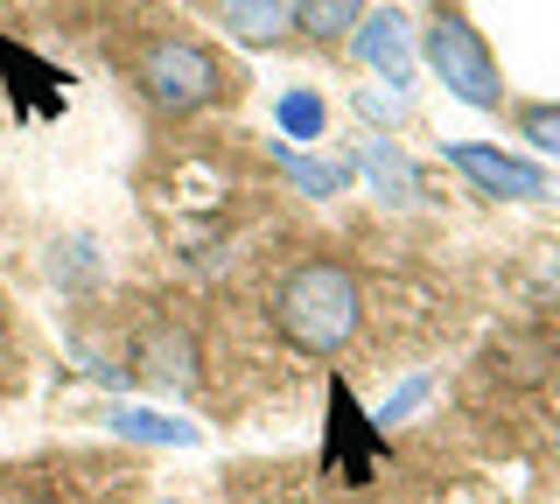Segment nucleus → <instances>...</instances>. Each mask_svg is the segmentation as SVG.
<instances>
[{
  "label": "nucleus",
  "mask_w": 560,
  "mask_h": 504,
  "mask_svg": "<svg viewBox=\"0 0 560 504\" xmlns=\"http://www.w3.org/2000/svg\"><path fill=\"white\" fill-rule=\"evenodd\" d=\"M364 323V288L343 259H302L273 288V329L308 358H337Z\"/></svg>",
  "instance_id": "f257e3e1"
},
{
  "label": "nucleus",
  "mask_w": 560,
  "mask_h": 504,
  "mask_svg": "<svg viewBox=\"0 0 560 504\" xmlns=\"http://www.w3.org/2000/svg\"><path fill=\"white\" fill-rule=\"evenodd\" d=\"M420 57H428V71L448 84L463 106H477V113H490V106H504V78H498V57H490V43L477 36V22H469L463 8H434V22L420 28Z\"/></svg>",
  "instance_id": "f03ea898"
},
{
  "label": "nucleus",
  "mask_w": 560,
  "mask_h": 504,
  "mask_svg": "<svg viewBox=\"0 0 560 504\" xmlns=\"http://www.w3.org/2000/svg\"><path fill=\"white\" fill-rule=\"evenodd\" d=\"M140 92H148V106H162V113H197V106H210V98L224 92V63L189 36H162V43H148V57H140Z\"/></svg>",
  "instance_id": "7ed1b4c3"
},
{
  "label": "nucleus",
  "mask_w": 560,
  "mask_h": 504,
  "mask_svg": "<svg viewBox=\"0 0 560 504\" xmlns=\"http://www.w3.org/2000/svg\"><path fill=\"white\" fill-rule=\"evenodd\" d=\"M448 162L463 168L483 197H504V203H533V197H547V189H553L539 162H518V154L483 148V141H448Z\"/></svg>",
  "instance_id": "20e7f679"
},
{
  "label": "nucleus",
  "mask_w": 560,
  "mask_h": 504,
  "mask_svg": "<svg viewBox=\"0 0 560 504\" xmlns=\"http://www.w3.org/2000/svg\"><path fill=\"white\" fill-rule=\"evenodd\" d=\"M133 364H140V378H148L154 392H189L197 386V337H189L183 323H154L148 337H140Z\"/></svg>",
  "instance_id": "39448f33"
},
{
  "label": "nucleus",
  "mask_w": 560,
  "mask_h": 504,
  "mask_svg": "<svg viewBox=\"0 0 560 504\" xmlns=\"http://www.w3.org/2000/svg\"><path fill=\"white\" fill-rule=\"evenodd\" d=\"M358 57L372 63V71H385L393 84H407L413 57H420V43H413V22H407L399 8H378V14H364V22H358Z\"/></svg>",
  "instance_id": "423d86ee"
},
{
  "label": "nucleus",
  "mask_w": 560,
  "mask_h": 504,
  "mask_svg": "<svg viewBox=\"0 0 560 504\" xmlns=\"http://www.w3.org/2000/svg\"><path fill=\"white\" fill-rule=\"evenodd\" d=\"M224 36L245 49H273L294 28V0H224Z\"/></svg>",
  "instance_id": "0eeeda50"
},
{
  "label": "nucleus",
  "mask_w": 560,
  "mask_h": 504,
  "mask_svg": "<svg viewBox=\"0 0 560 504\" xmlns=\"http://www.w3.org/2000/svg\"><path fill=\"white\" fill-rule=\"evenodd\" d=\"M273 162H280V176L302 189V197H343L350 176H358L350 162H315V154H302L294 141H273Z\"/></svg>",
  "instance_id": "6e6552de"
},
{
  "label": "nucleus",
  "mask_w": 560,
  "mask_h": 504,
  "mask_svg": "<svg viewBox=\"0 0 560 504\" xmlns=\"http://www.w3.org/2000/svg\"><path fill=\"white\" fill-rule=\"evenodd\" d=\"M364 176H372V189H378V197H393V203H420V197H428V183H420V168L407 162V154H399L393 141H372V148H364Z\"/></svg>",
  "instance_id": "1a4fd4ad"
},
{
  "label": "nucleus",
  "mask_w": 560,
  "mask_h": 504,
  "mask_svg": "<svg viewBox=\"0 0 560 504\" xmlns=\"http://www.w3.org/2000/svg\"><path fill=\"white\" fill-rule=\"evenodd\" d=\"M113 434L154 442V448H197V427L189 421H168V413H148V407H113Z\"/></svg>",
  "instance_id": "9d476101"
},
{
  "label": "nucleus",
  "mask_w": 560,
  "mask_h": 504,
  "mask_svg": "<svg viewBox=\"0 0 560 504\" xmlns=\"http://www.w3.org/2000/svg\"><path fill=\"white\" fill-rule=\"evenodd\" d=\"M358 22H364V0H294V28L315 43L358 36Z\"/></svg>",
  "instance_id": "9b49d317"
},
{
  "label": "nucleus",
  "mask_w": 560,
  "mask_h": 504,
  "mask_svg": "<svg viewBox=\"0 0 560 504\" xmlns=\"http://www.w3.org/2000/svg\"><path fill=\"white\" fill-rule=\"evenodd\" d=\"M280 141H315L323 133V119H329V106L315 92H280Z\"/></svg>",
  "instance_id": "f8f14e48"
},
{
  "label": "nucleus",
  "mask_w": 560,
  "mask_h": 504,
  "mask_svg": "<svg viewBox=\"0 0 560 504\" xmlns=\"http://www.w3.org/2000/svg\"><path fill=\"white\" fill-rule=\"evenodd\" d=\"M518 133H525L539 154H553V162H560V106H525V113H518Z\"/></svg>",
  "instance_id": "ddd939ff"
},
{
  "label": "nucleus",
  "mask_w": 560,
  "mask_h": 504,
  "mask_svg": "<svg viewBox=\"0 0 560 504\" xmlns=\"http://www.w3.org/2000/svg\"><path fill=\"white\" fill-rule=\"evenodd\" d=\"M428 392H434V378H428V372H413V378H407L399 392H385V407L372 413V427H393V421H407V413H413V407H420Z\"/></svg>",
  "instance_id": "4468645a"
},
{
  "label": "nucleus",
  "mask_w": 560,
  "mask_h": 504,
  "mask_svg": "<svg viewBox=\"0 0 560 504\" xmlns=\"http://www.w3.org/2000/svg\"><path fill=\"white\" fill-rule=\"evenodd\" d=\"M358 113L385 127V119H399V113H407V98H399V92H372V84H364V92H358Z\"/></svg>",
  "instance_id": "2eb2a0df"
}]
</instances>
